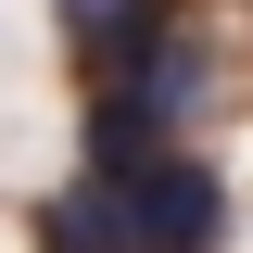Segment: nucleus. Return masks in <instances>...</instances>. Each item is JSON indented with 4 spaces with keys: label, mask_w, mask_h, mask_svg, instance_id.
Listing matches in <instances>:
<instances>
[{
    "label": "nucleus",
    "mask_w": 253,
    "mask_h": 253,
    "mask_svg": "<svg viewBox=\"0 0 253 253\" xmlns=\"http://www.w3.org/2000/svg\"><path fill=\"white\" fill-rule=\"evenodd\" d=\"M126 190V253H228V215H241V203H228V177L203 152H152L139 165V177H114Z\"/></svg>",
    "instance_id": "nucleus-1"
},
{
    "label": "nucleus",
    "mask_w": 253,
    "mask_h": 253,
    "mask_svg": "<svg viewBox=\"0 0 253 253\" xmlns=\"http://www.w3.org/2000/svg\"><path fill=\"white\" fill-rule=\"evenodd\" d=\"M26 253H126V190L76 165V177H63L51 203L26 215Z\"/></svg>",
    "instance_id": "nucleus-3"
},
{
    "label": "nucleus",
    "mask_w": 253,
    "mask_h": 253,
    "mask_svg": "<svg viewBox=\"0 0 253 253\" xmlns=\"http://www.w3.org/2000/svg\"><path fill=\"white\" fill-rule=\"evenodd\" d=\"M152 38H177V0H63V51L89 63V89L126 76Z\"/></svg>",
    "instance_id": "nucleus-2"
}]
</instances>
